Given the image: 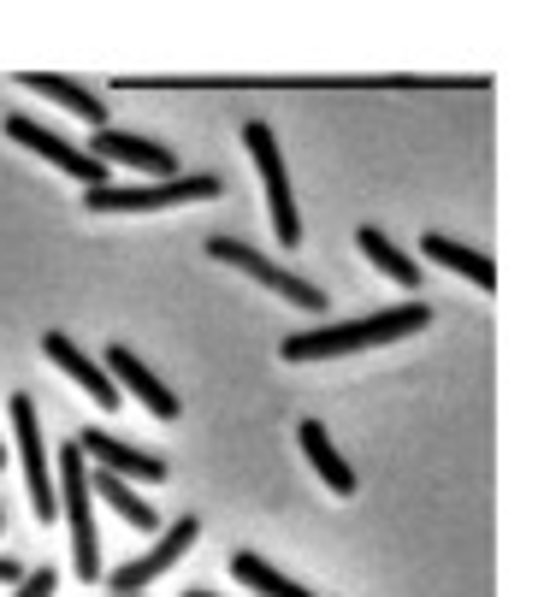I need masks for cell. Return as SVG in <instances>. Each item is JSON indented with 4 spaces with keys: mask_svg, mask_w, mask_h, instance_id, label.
Returning <instances> with one entry per match:
<instances>
[{
    "mask_svg": "<svg viewBox=\"0 0 544 597\" xmlns=\"http://www.w3.org/2000/svg\"><path fill=\"white\" fill-rule=\"evenodd\" d=\"M432 326V308L426 302H403V308H385V314H361V320H332V326H314V332H296L278 343L284 361H332V355H355V349H379V343H403V337L426 332Z\"/></svg>",
    "mask_w": 544,
    "mask_h": 597,
    "instance_id": "cell-1",
    "label": "cell"
},
{
    "mask_svg": "<svg viewBox=\"0 0 544 597\" xmlns=\"http://www.w3.org/2000/svg\"><path fill=\"white\" fill-rule=\"evenodd\" d=\"M225 190L213 172H178L166 184H101V190H83V207L89 213H166V207H196V201H213Z\"/></svg>",
    "mask_w": 544,
    "mask_h": 597,
    "instance_id": "cell-2",
    "label": "cell"
},
{
    "mask_svg": "<svg viewBox=\"0 0 544 597\" xmlns=\"http://www.w3.org/2000/svg\"><path fill=\"white\" fill-rule=\"evenodd\" d=\"M60 509L71 527V562L77 580H101V538H95V491H89V462L77 444H60Z\"/></svg>",
    "mask_w": 544,
    "mask_h": 597,
    "instance_id": "cell-3",
    "label": "cell"
},
{
    "mask_svg": "<svg viewBox=\"0 0 544 597\" xmlns=\"http://www.w3.org/2000/svg\"><path fill=\"white\" fill-rule=\"evenodd\" d=\"M243 148H249V154H255V166H261V184H267V207H272V231H278V243H284V249H296V243H302V219H296L290 172H284V160H278V136H272V125L249 119V125H243Z\"/></svg>",
    "mask_w": 544,
    "mask_h": 597,
    "instance_id": "cell-4",
    "label": "cell"
},
{
    "mask_svg": "<svg viewBox=\"0 0 544 597\" xmlns=\"http://www.w3.org/2000/svg\"><path fill=\"white\" fill-rule=\"evenodd\" d=\"M207 255L213 261H225V266H243L255 284H267V290H278L290 308H302V314H326L332 302H326V290H314L308 278H296V272H284V266H272L261 249H249V243H237V237H213L207 243Z\"/></svg>",
    "mask_w": 544,
    "mask_h": 597,
    "instance_id": "cell-5",
    "label": "cell"
},
{
    "mask_svg": "<svg viewBox=\"0 0 544 597\" xmlns=\"http://www.w3.org/2000/svg\"><path fill=\"white\" fill-rule=\"evenodd\" d=\"M12 408V438H18V462H24V479H30V509H36V521H48L54 527V473H48V450H42V420H36V402L18 397L6 402Z\"/></svg>",
    "mask_w": 544,
    "mask_h": 597,
    "instance_id": "cell-6",
    "label": "cell"
},
{
    "mask_svg": "<svg viewBox=\"0 0 544 597\" xmlns=\"http://www.w3.org/2000/svg\"><path fill=\"white\" fill-rule=\"evenodd\" d=\"M6 136H12V142H24L30 154L54 160V166H60L66 178H77V184H83V190H101V184L113 178V172H107V166H101L95 154H83V148H77V142H66V136L42 131V125H36V119H24V113H6Z\"/></svg>",
    "mask_w": 544,
    "mask_h": 597,
    "instance_id": "cell-7",
    "label": "cell"
},
{
    "mask_svg": "<svg viewBox=\"0 0 544 597\" xmlns=\"http://www.w3.org/2000/svg\"><path fill=\"white\" fill-rule=\"evenodd\" d=\"M196 538H202V521H196V515L172 521V527L154 538V550H142L136 562H125V568H113V574H107V580H113V592H142V586H148V580H160V574H166V568H172Z\"/></svg>",
    "mask_w": 544,
    "mask_h": 597,
    "instance_id": "cell-8",
    "label": "cell"
},
{
    "mask_svg": "<svg viewBox=\"0 0 544 597\" xmlns=\"http://www.w3.org/2000/svg\"><path fill=\"white\" fill-rule=\"evenodd\" d=\"M77 450H83V462L107 467V473H119V479H148V485H160L172 467L160 462V456H148V450H136L125 438H113V432H101V426H83L77 438H71Z\"/></svg>",
    "mask_w": 544,
    "mask_h": 597,
    "instance_id": "cell-9",
    "label": "cell"
},
{
    "mask_svg": "<svg viewBox=\"0 0 544 597\" xmlns=\"http://www.w3.org/2000/svg\"><path fill=\"white\" fill-rule=\"evenodd\" d=\"M83 154H95L101 166H107V160L136 166V172H148V184H166V178H178V154H172V148H160V142H142V136H125V131H113V125H101V131L89 136V148H83Z\"/></svg>",
    "mask_w": 544,
    "mask_h": 597,
    "instance_id": "cell-10",
    "label": "cell"
},
{
    "mask_svg": "<svg viewBox=\"0 0 544 597\" xmlns=\"http://www.w3.org/2000/svg\"><path fill=\"white\" fill-rule=\"evenodd\" d=\"M107 379H113V385H125V391H131V397L154 414V420H178V414H184V408H178V397H172V391H166V385L142 367V361H136L125 343H113V349H107Z\"/></svg>",
    "mask_w": 544,
    "mask_h": 597,
    "instance_id": "cell-11",
    "label": "cell"
},
{
    "mask_svg": "<svg viewBox=\"0 0 544 597\" xmlns=\"http://www.w3.org/2000/svg\"><path fill=\"white\" fill-rule=\"evenodd\" d=\"M42 355H48L66 379H77V385L95 397V408H119V385H113V379H107V373H101V367H95V361H89V355H83L66 332H48V337H42Z\"/></svg>",
    "mask_w": 544,
    "mask_h": 597,
    "instance_id": "cell-12",
    "label": "cell"
},
{
    "mask_svg": "<svg viewBox=\"0 0 544 597\" xmlns=\"http://www.w3.org/2000/svg\"><path fill=\"white\" fill-rule=\"evenodd\" d=\"M24 89H36V95H48V101H60L66 113H77L89 131H101L107 125V107H101V95H89L83 83H71V77H54V71H24L18 77Z\"/></svg>",
    "mask_w": 544,
    "mask_h": 597,
    "instance_id": "cell-13",
    "label": "cell"
},
{
    "mask_svg": "<svg viewBox=\"0 0 544 597\" xmlns=\"http://www.w3.org/2000/svg\"><path fill=\"white\" fill-rule=\"evenodd\" d=\"M296 438H302V456L314 462V473H320V479H326V485H332L338 497H355V467H349V462L338 456L332 432H326L320 420H302V426H296Z\"/></svg>",
    "mask_w": 544,
    "mask_h": 597,
    "instance_id": "cell-14",
    "label": "cell"
},
{
    "mask_svg": "<svg viewBox=\"0 0 544 597\" xmlns=\"http://www.w3.org/2000/svg\"><path fill=\"white\" fill-rule=\"evenodd\" d=\"M89 491H95L101 503H113V509H119V515H125L131 527H148V532L160 527V509L136 497V485H131V479H119V473H107V467H95V473H89Z\"/></svg>",
    "mask_w": 544,
    "mask_h": 597,
    "instance_id": "cell-15",
    "label": "cell"
},
{
    "mask_svg": "<svg viewBox=\"0 0 544 597\" xmlns=\"http://www.w3.org/2000/svg\"><path fill=\"white\" fill-rule=\"evenodd\" d=\"M420 255H426L432 266L462 272V278H468V284H479V290H497V266L485 261V255H474V249H462V243H450V237H432V231H426Z\"/></svg>",
    "mask_w": 544,
    "mask_h": 597,
    "instance_id": "cell-16",
    "label": "cell"
},
{
    "mask_svg": "<svg viewBox=\"0 0 544 597\" xmlns=\"http://www.w3.org/2000/svg\"><path fill=\"white\" fill-rule=\"evenodd\" d=\"M355 243H361V255L379 266L385 278H397L403 290H420V266L408 261L397 243H385V231H379V225H361V237H355Z\"/></svg>",
    "mask_w": 544,
    "mask_h": 597,
    "instance_id": "cell-17",
    "label": "cell"
},
{
    "mask_svg": "<svg viewBox=\"0 0 544 597\" xmlns=\"http://www.w3.org/2000/svg\"><path fill=\"white\" fill-rule=\"evenodd\" d=\"M231 574H237V580H243L255 597H314V592H302L296 580H284L272 562H261L255 550H237V556H231Z\"/></svg>",
    "mask_w": 544,
    "mask_h": 597,
    "instance_id": "cell-18",
    "label": "cell"
},
{
    "mask_svg": "<svg viewBox=\"0 0 544 597\" xmlns=\"http://www.w3.org/2000/svg\"><path fill=\"white\" fill-rule=\"evenodd\" d=\"M60 592V580H54V568H36V574H24L18 586H12V597H54Z\"/></svg>",
    "mask_w": 544,
    "mask_h": 597,
    "instance_id": "cell-19",
    "label": "cell"
},
{
    "mask_svg": "<svg viewBox=\"0 0 544 597\" xmlns=\"http://www.w3.org/2000/svg\"><path fill=\"white\" fill-rule=\"evenodd\" d=\"M18 580H24V568L12 556H0V586H18Z\"/></svg>",
    "mask_w": 544,
    "mask_h": 597,
    "instance_id": "cell-20",
    "label": "cell"
},
{
    "mask_svg": "<svg viewBox=\"0 0 544 597\" xmlns=\"http://www.w3.org/2000/svg\"><path fill=\"white\" fill-rule=\"evenodd\" d=\"M184 597H213V592H184Z\"/></svg>",
    "mask_w": 544,
    "mask_h": 597,
    "instance_id": "cell-21",
    "label": "cell"
},
{
    "mask_svg": "<svg viewBox=\"0 0 544 597\" xmlns=\"http://www.w3.org/2000/svg\"><path fill=\"white\" fill-rule=\"evenodd\" d=\"M0 467H6V444H0Z\"/></svg>",
    "mask_w": 544,
    "mask_h": 597,
    "instance_id": "cell-22",
    "label": "cell"
},
{
    "mask_svg": "<svg viewBox=\"0 0 544 597\" xmlns=\"http://www.w3.org/2000/svg\"><path fill=\"white\" fill-rule=\"evenodd\" d=\"M0 532H6V515H0Z\"/></svg>",
    "mask_w": 544,
    "mask_h": 597,
    "instance_id": "cell-23",
    "label": "cell"
},
{
    "mask_svg": "<svg viewBox=\"0 0 544 597\" xmlns=\"http://www.w3.org/2000/svg\"><path fill=\"white\" fill-rule=\"evenodd\" d=\"M119 597H136V592H119Z\"/></svg>",
    "mask_w": 544,
    "mask_h": 597,
    "instance_id": "cell-24",
    "label": "cell"
}]
</instances>
